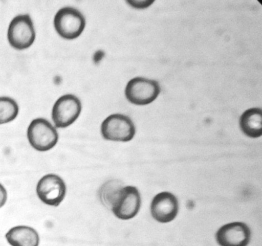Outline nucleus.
<instances>
[{
  "label": "nucleus",
  "mask_w": 262,
  "mask_h": 246,
  "mask_svg": "<svg viewBox=\"0 0 262 246\" xmlns=\"http://www.w3.org/2000/svg\"><path fill=\"white\" fill-rule=\"evenodd\" d=\"M161 91V86L158 81L136 77L127 83L124 94L130 103L137 105H146L156 100Z\"/></svg>",
  "instance_id": "1"
},
{
  "label": "nucleus",
  "mask_w": 262,
  "mask_h": 246,
  "mask_svg": "<svg viewBox=\"0 0 262 246\" xmlns=\"http://www.w3.org/2000/svg\"><path fill=\"white\" fill-rule=\"evenodd\" d=\"M54 27L62 38L72 40L78 37L85 27V19L77 9L71 7L60 9L54 16Z\"/></svg>",
  "instance_id": "2"
},
{
  "label": "nucleus",
  "mask_w": 262,
  "mask_h": 246,
  "mask_svg": "<svg viewBox=\"0 0 262 246\" xmlns=\"http://www.w3.org/2000/svg\"><path fill=\"white\" fill-rule=\"evenodd\" d=\"M58 137L56 128L44 118L33 120L27 129L28 141L38 151H47L53 148L57 144Z\"/></svg>",
  "instance_id": "3"
},
{
  "label": "nucleus",
  "mask_w": 262,
  "mask_h": 246,
  "mask_svg": "<svg viewBox=\"0 0 262 246\" xmlns=\"http://www.w3.org/2000/svg\"><path fill=\"white\" fill-rule=\"evenodd\" d=\"M35 36L33 22L29 14L17 15L10 23L7 38L14 49L23 50L29 48L33 43Z\"/></svg>",
  "instance_id": "4"
},
{
  "label": "nucleus",
  "mask_w": 262,
  "mask_h": 246,
  "mask_svg": "<svg viewBox=\"0 0 262 246\" xmlns=\"http://www.w3.org/2000/svg\"><path fill=\"white\" fill-rule=\"evenodd\" d=\"M101 133L106 140L126 142L134 138L136 128L129 117L121 114H114L103 120L101 125Z\"/></svg>",
  "instance_id": "5"
},
{
  "label": "nucleus",
  "mask_w": 262,
  "mask_h": 246,
  "mask_svg": "<svg viewBox=\"0 0 262 246\" xmlns=\"http://www.w3.org/2000/svg\"><path fill=\"white\" fill-rule=\"evenodd\" d=\"M141 198L138 189L135 186H123L118 192L111 209L114 215L121 220H128L138 213Z\"/></svg>",
  "instance_id": "6"
},
{
  "label": "nucleus",
  "mask_w": 262,
  "mask_h": 246,
  "mask_svg": "<svg viewBox=\"0 0 262 246\" xmlns=\"http://www.w3.org/2000/svg\"><path fill=\"white\" fill-rule=\"evenodd\" d=\"M81 103L78 97L72 94L60 97L54 103L52 119L57 128H66L72 124L81 111Z\"/></svg>",
  "instance_id": "7"
},
{
  "label": "nucleus",
  "mask_w": 262,
  "mask_h": 246,
  "mask_svg": "<svg viewBox=\"0 0 262 246\" xmlns=\"http://www.w3.org/2000/svg\"><path fill=\"white\" fill-rule=\"evenodd\" d=\"M67 191L64 181L58 175L50 173L43 176L38 182L36 192L45 204L57 207L63 200Z\"/></svg>",
  "instance_id": "8"
},
{
  "label": "nucleus",
  "mask_w": 262,
  "mask_h": 246,
  "mask_svg": "<svg viewBox=\"0 0 262 246\" xmlns=\"http://www.w3.org/2000/svg\"><path fill=\"white\" fill-rule=\"evenodd\" d=\"M251 236V230L247 225L235 221L220 227L216 232L215 238L220 246H247Z\"/></svg>",
  "instance_id": "9"
},
{
  "label": "nucleus",
  "mask_w": 262,
  "mask_h": 246,
  "mask_svg": "<svg viewBox=\"0 0 262 246\" xmlns=\"http://www.w3.org/2000/svg\"><path fill=\"white\" fill-rule=\"evenodd\" d=\"M179 205L177 197L168 191L161 192L152 198L150 207L152 218L160 223L172 221L177 216Z\"/></svg>",
  "instance_id": "10"
},
{
  "label": "nucleus",
  "mask_w": 262,
  "mask_h": 246,
  "mask_svg": "<svg viewBox=\"0 0 262 246\" xmlns=\"http://www.w3.org/2000/svg\"><path fill=\"white\" fill-rule=\"evenodd\" d=\"M5 238L11 246H38L40 241L35 229L25 225L10 229L5 234Z\"/></svg>",
  "instance_id": "11"
},
{
  "label": "nucleus",
  "mask_w": 262,
  "mask_h": 246,
  "mask_svg": "<svg viewBox=\"0 0 262 246\" xmlns=\"http://www.w3.org/2000/svg\"><path fill=\"white\" fill-rule=\"evenodd\" d=\"M239 125L242 132L251 138L262 135V110L254 107L245 110L241 115Z\"/></svg>",
  "instance_id": "12"
},
{
  "label": "nucleus",
  "mask_w": 262,
  "mask_h": 246,
  "mask_svg": "<svg viewBox=\"0 0 262 246\" xmlns=\"http://www.w3.org/2000/svg\"><path fill=\"white\" fill-rule=\"evenodd\" d=\"M123 187L117 180H111L104 183L99 189V195L102 203L111 209L112 204L119 190Z\"/></svg>",
  "instance_id": "13"
},
{
  "label": "nucleus",
  "mask_w": 262,
  "mask_h": 246,
  "mask_svg": "<svg viewBox=\"0 0 262 246\" xmlns=\"http://www.w3.org/2000/svg\"><path fill=\"white\" fill-rule=\"evenodd\" d=\"M19 107L12 98L0 97V125L10 122L18 115Z\"/></svg>",
  "instance_id": "14"
},
{
  "label": "nucleus",
  "mask_w": 262,
  "mask_h": 246,
  "mask_svg": "<svg viewBox=\"0 0 262 246\" xmlns=\"http://www.w3.org/2000/svg\"><path fill=\"white\" fill-rule=\"evenodd\" d=\"M126 3L133 8L136 9H145L151 6L154 3L153 0L127 1Z\"/></svg>",
  "instance_id": "15"
},
{
  "label": "nucleus",
  "mask_w": 262,
  "mask_h": 246,
  "mask_svg": "<svg viewBox=\"0 0 262 246\" xmlns=\"http://www.w3.org/2000/svg\"><path fill=\"white\" fill-rule=\"evenodd\" d=\"M7 200V192L4 186L0 183V208L3 207Z\"/></svg>",
  "instance_id": "16"
}]
</instances>
